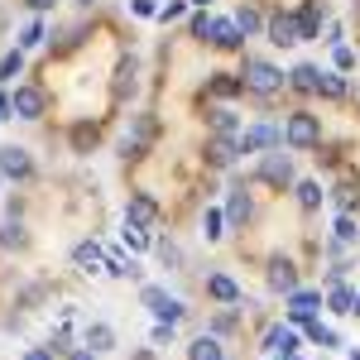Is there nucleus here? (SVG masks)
I'll return each mask as SVG.
<instances>
[{"mask_svg":"<svg viewBox=\"0 0 360 360\" xmlns=\"http://www.w3.org/2000/svg\"><path fill=\"white\" fill-rule=\"evenodd\" d=\"M0 245H10V250H15V245H25V226H15V221H10V226H0Z\"/></svg>","mask_w":360,"mask_h":360,"instance_id":"393cba45","label":"nucleus"},{"mask_svg":"<svg viewBox=\"0 0 360 360\" xmlns=\"http://www.w3.org/2000/svg\"><path fill=\"white\" fill-rule=\"evenodd\" d=\"M159 217V207H154V197H144V193H135L130 197V207H125V221H135V226H149Z\"/></svg>","mask_w":360,"mask_h":360,"instance_id":"9d476101","label":"nucleus"},{"mask_svg":"<svg viewBox=\"0 0 360 360\" xmlns=\"http://www.w3.org/2000/svg\"><path fill=\"white\" fill-rule=\"evenodd\" d=\"M259 178H264V183H274V188L293 183V159H288V154H264V164H259Z\"/></svg>","mask_w":360,"mask_h":360,"instance_id":"423d86ee","label":"nucleus"},{"mask_svg":"<svg viewBox=\"0 0 360 360\" xmlns=\"http://www.w3.org/2000/svg\"><path fill=\"white\" fill-rule=\"evenodd\" d=\"M356 312H360V293H356Z\"/></svg>","mask_w":360,"mask_h":360,"instance_id":"c03bdc74","label":"nucleus"},{"mask_svg":"<svg viewBox=\"0 0 360 360\" xmlns=\"http://www.w3.org/2000/svg\"><path fill=\"white\" fill-rule=\"evenodd\" d=\"M322 96H346V82L336 77V72H322V86H317Z\"/></svg>","mask_w":360,"mask_h":360,"instance_id":"bb28decb","label":"nucleus"},{"mask_svg":"<svg viewBox=\"0 0 360 360\" xmlns=\"http://www.w3.org/2000/svg\"><path fill=\"white\" fill-rule=\"evenodd\" d=\"M298 202H303L307 212H312V207H322V188H317V183H298Z\"/></svg>","mask_w":360,"mask_h":360,"instance_id":"5701e85b","label":"nucleus"},{"mask_svg":"<svg viewBox=\"0 0 360 360\" xmlns=\"http://www.w3.org/2000/svg\"><path fill=\"white\" fill-rule=\"evenodd\" d=\"M44 106H49V96L39 86H15V96H10V111L20 115V120H39Z\"/></svg>","mask_w":360,"mask_h":360,"instance_id":"20e7f679","label":"nucleus"},{"mask_svg":"<svg viewBox=\"0 0 360 360\" xmlns=\"http://www.w3.org/2000/svg\"><path fill=\"white\" fill-rule=\"evenodd\" d=\"M29 10H49V5H53V0H25Z\"/></svg>","mask_w":360,"mask_h":360,"instance_id":"a19ab883","label":"nucleus"},{"mask_svg":"<svg viewBox=\"0 0 360 360\" xmlns=\"http://www.w3.org/2000/svg\"><path fill=\"white\" fill-rule=\"evenodd\" d=\"M293 86H298V91H317V86H322V72H317V68H298V72H293Z\"/></svg>","mask_w":360,"mask_h":360,"instance_id":"412c9836","label":"nucleus"},{"mask_svg":"<svg viewBox=\"0 0 360 360\" xmlns=\"http://www.w3.org/2000/svg\"><path fill=\"white\" fill-rule=\"evenodd\" d=\"M288 317L293 322H312L317 317V293H293L288 298Z\"/></svg>","mask_w":360,"mask_h":360,"instance_id":"2eb2a0df","label":"nucleus"},{"mask_svg":"<svg viewBox=\"0 0 360 360\" xmlns=\"http://www.w3.org/2000/svg\"><path fill=\"white\" fill-rule=\"evenodd\" d=\"M245 86L250 91H259V96H269V91H278L283 86V72H278L274 63H264V58H245Z\"/></svg>","mask_w":360,"mask_h":360,"instance_id":"f257e3e1","label":"nucleus"},{"mask_svg":"<svg viewBox=\"0 0 360 360\" xmlns=\"http://www.w3.org/2000/svg\"><path fill=\"white\" fill-rule=\"evenodd\" d=\"M20 44H25V49H39V44H44V25H29L25 34H20Z\"/></svg>","mask_w":360,"mask_h":360,"instance_id":"2f4dec72","label":"nucleus"},{"mask_svg":"<svg viewBox=\"0 0 360 360\" xmlns=\"http://www.w3.org/2000/svg\"><path fill=\"white\" fill-rule=\"evenodd\" d=\"M336 68H356V53L351 49H336Z\"/></svg>","mask_w":360,"mask_h":360,"instance_id":"4c0bfd02","label":"nucleus"},{"mask_svg":"<svg viewBox=\"0 0 360 360\" xmlns=\"http://www.w3.org/2000/svg\"><path fill=\"white\" fill-rule=\"evenodd\" d=\"M226 212H231V221H236V226H245L255 207H250V197H245V193H231V207H226Z\"/></svg>","mask_w":360,"mask_h":360,"instance_id":"aec40b11","label":"nucleus"},{"mask_svg":"<svg viewBox=\"0 0 360 360\" xmlns=\"http://www.w3.org/2000/svg\"><path fill=\"white\" fill-rule=\"evenodd\" d=\"M20 68H25V53H5V58H0V77H10V82H15V77H20Z\"/></svg>","mask_w":360,"mask_h":360,"instance_id":"b1692460","label":"nucleus"},{"mask_svg":"<svg viewBox=\"0 0 360 360\" xmlns=\"http://www.w3.org/2000/svg\"><path fill=\"white\" fill-rule=\"evenodd\" d=\"M356 236H360V231H356V221H351V217H341V221H336V240H341V245H351Z\"/></svg>","mask_w":360,"mask_h":360,"instance_id":"c756f323","label":"nucleus"},{"mask_svg":"<svg viewBox=\"0 0 360 360\" xmlns=\"http://www.w3.org/2000/svg\"><path fill=\"white\" fill-rule=\"evenodd\" d=\"M283 139H288L293 149H312V144L322 139V125H317V115L293 111V115H288V125H283Z\"/></svg>","mask_w":360,"mask_h":360,"instance_id":"f03ea898","label":"nucleus"},{"mask_svg":"<svg viewBox=\"0 0 360 360\" xmlns=\"http://www.w3.org/2000/svg\"><path fill=\"white\" fill-rule=\"evenodd\" d=\"M0 173H5V178H29V154L20 144H5V149H0Z\"/></svg>","mask_w":360,"mask_h":360,"instance_id":"6e6552de","label":"nucleus"},{"mask_svg":"<svg viewBox=\"0 0 360 360\" xmlns=\"http://www.w3.org/2000/svg\"><path fill=\"white\" fill-rule=\"evenodd\" d=\"M139 298H144V307H149L159 322H178V317H183V303H178V298H168L159 283H144V293H139Z\"/></svg>","mask_w":360,"mask_h":360,"instance_id":"7ed1b4c3","label":"nucleus"},{"mask_svg":"<svg viewBox=\"0 0 360 360\" xmlns=\"http://www.w3.org/2000/svg\"><path fill=\"white\" fill-rule=\"evenodd\" d=\"M212 125H217L221 135H231V130H236V111H212Z\"/></svg>","mask_w":360,"mask_h":360,"instance_id":"7c9ffc66","label":"nucleus"},{"mask_svg":"<svg viewBox=\"0 0 360 360\" xmlns=\"http://www.w3.org/2000/svg\"><path fill=\"white\" fill-rule=\"evenodd\" d=\"M269 44H278V49L303 44V29H298V20H293V15H274V20H269Z\"/></svg>","mask_w":360,"mask_h":360,"instance_id":"0eeeda50","label":"nucleus"},{"mask_svg":"<svg viewBox=\"0 0 360 360\" xmlns=\"http://www.w3.org/2000/svg\"><path fill=\"white\" fill-rule=\"evenodd\" d=\"M68 360H96V351H91V346H82V351H72Z\"/></svg>","mask_w":360,"mask_h":360,"instance_id":"ea45409f","label":"nucleus"},{"mask_svg":"<svg viewBox=\"0 0 360 360\" xmlns=\"http://www.w3.org/2000/svg\"><path fill=\"white\" fill-rule=\"evenodd\" d=\"M307 332H312V341H317V346H336V332H327V327H322V322H312V327H307Z\"/></svg>","mask_w":360,"mask_h":360,"instance_id":"473e14b6","label":"nucleus"},{"mask_svg":"<svg viewBox=\"0 0 360 360\" xmlns=\"http://www.w3.org/2000/svg\"><path fill=\"white\" fill-rule=\"evenodd\" d=\"M207 293H212L217 303H236V298H240L236 278H226V274H212V278H207Z\"/></svg>","mask_w":360,"mask_h":360,"instance_id":"f3484780","label":"nucleus"},{"mask_svg":"<svg viewBox=\"0 0 360 360\" xmlns=\"http://www.w3.org/2000/svg\"><path fill=\"white\" fill-rule=\"evenodd\" d=\"M82 5H91V0H82Z\"/></svg>","mask_w":360,"mask_h":360,"instance_id":"49530a36","label":"nucleus"},{"mask_svg":"<svg viewBox=\"0 0 360 360\" xmlns=\"http://www.w3.org/2000/svg\"><path fill=\"white\" fill-rule=\"evenodd\" d=\"M236 25H240V34H255V29H259V15H255L250 5H240V10H236Z\"/></svg>","mask_w":360,"mask_h":360,"instance_id":"a878e982","label":"nucleus"},{"mask_svg":"<svg viewBox=\"0 0 360 360\" xmlns=\"http://www.w3.org/2000/svg\"><path fill=\"white\" fill-rule=\"evenodd\" d=\"M236 154H240V144H236V139H212V149H207V164L231 168V164H236Z\"/></svg>","mask_w":360,"mask_h":360,"instance_id":"ddd939ff","label":"nucleus"},{"mask_svg":"<svg viewBox=\"0 0 360 360\" xmlns=\"http://www.w3.org/2000/svg\"><path fill=\"white\" fill-rule=\"evenodd\" d=\"M332 202L341 207V212H351V207H356V188H351V183H341V188L332 193Z\"/></svg>","mask_w":360,"mask_h":360,"instance_id":"c85d7f7f","label":"nucleus"},{"mask_svg":"<svg viewBox=\"0 0 360 360\" xmlns=\"http://www.w3.org/2000/svg\"><path fill=\"white\" fill-rule=\"evenodd\" d=\"M264 351H283V356H293V351H298V332H293V327H269V336H264Z\"/></svg>","mask_w":360,"mask_h":360,"instance_id":"f8f14e48","label":"nucleus"},{"mask_svg":"<svg viewBox=\"0 0 360 360\" xmlns=\"http://www.w3.org/2000/svg\"><path fill=\"white\" fill-rule=\"evenodd\" d=\"M178 15H183V0H168L164 10H159V20H164V25H168V20H178Z\"/></svg>","mask_w":360,"mask_h":360,"instance_id":"c9c22d12","label":"nucleus"},{"mask_svg":"<svg viewBox=\"0 0 360 360\" xmlns=\"http://www.w3.org/2000/svg\"><path fill=\"white\" fill-rule=\"evenodd\" d=\"M25 360H53V346H34Z\"/></svg>","mask_w":360,"mask_h":360,"instance_id":"58836bf2","label":"nucleus"},{"mask_svg":"<svg viewBox=\"0 0 360 360\" xmlns=\"http://www.w3.org/2000/svg\"><path fill=\"white\" fill-rule=\"evenodd\" d=\"M188 360H226V351L217 336H197L193 346H188Z\"/></svg>","mask_w":360,"mask_h":360,"instance_id":"dca6fc26","label":"nucleus"},{"mask_svg":"<svg viewBox=\"0 0 360 360\" xmlns=\"http://www.w3.org/2000/svg\"><path fill=\"white\" fill-rule=\"evenodd\" d=\"M101 259H106V250L96 245V240H82V245L72 250V264H77L82 274H96V269H101Z\"/></svg>","mask_w":360,"mask_h":360,"instance_id":"1a4fd4ad","label":"nucleus"},{"mask_svg":"<svg viewBox=\"0 0 360 360\" xmlns=\"http://www.w3.org/2000/svg\"><path fill=\"white\" fill-rule=\"evenodd\" d=\"M351 360H360V351H351Z\"/></svg>","mask_w":360,"mask_h":360,"instance_id":"37998d69","label":"nucleus"},{"mask_svg":"<svg viewBox=\"0 0 360 360\" xmlns=\"http://www.w3.org/2000/svg\"><path fill=\"white\" fill-rule=\"evenodd\" d=\"M269 283L283 288V293H293V288H298V269H293L288 259H274V264H269Z\"/></svg>","mask_w":360,"mask_h":360,"instance_id":"4468645a","label":"nucleus"},{"mask_svg":"<svg viewBox=\"0 0 360 360\" xmlns=\"http://www.w3.org/2000/svg\"><path fill=\"white\" fill-rule=\"evenodd\" d=\"M125 245H130V250H144V245H149V236H144V226L125 221Z\"/></svg>","mask_w":360,"mask_h":360,"instance_id":"cd10ccee","label":"nucleus"},{"mask_svg":"<svg viewBox=\"0 0 360 360\" xmlns=\"http://www.w3.org/2000/svg\"><path fill=\"white\" fill-rule=\"evenodd\" d=\"M130 10H135V15H159V10H154V0H130Z\"/></svg>","mask_w":360,"mask_h":360,"instance_id":"e433bc0d","label":"nucleus"},{"mask_svg":"<svg viewBox=\"0 0 360 360\" xmlns=\"http://www.w3.org/2000/svg\"><path fill=\"white\" fill-rule=\"evenodd\" d=\"M193 5H207V0H193Z\"/></svg>","mask_w":360,"mask_h":360,"instance_id":"a18cd8bd","label":"nucleus"},{"mask_svg":"<svg viewBox=\"0 0 360 360\" xmlns=\"http://www.w3.org/2000/svg\"><path fill=\"white\" fill-rule=\"evenodd\" d=\"M240 39H245V34H240L236 20H212V44H217V49H240Z\"/></svg>","mask_w":360,"mask_h":360,"instance_id":"9b49d317","label":"nucleus"},{"mask_svg":"<svg viewBox=\"0 0 360 360\" xmlns=\"http://www.w3.org/2000/svg\"><path fill=\"white\" fill-rule=\"evenodd\" d=\"M86 346L101 356V351H111V346H115V332L106 327V322H96V327H86Z\"/></svg>","mask_w":360,"mask_h":360,"instance_id":"a211bd4d","label":"nucleus"},{"mask_svg":"<svg viewBox=\"0 0 360 360\" xmlns=\"http://www.w3.org/2000/svg\"><path fill=\"white\" fill-rule=\"evenodd\" d=\"M327 307H332V312H356V293H351V288H341V283H332Z\"/></svg>","mask_w":360,"mask_h":360,"instance_id":"6ab92c4d","label":"nucleus"},{"mask_svg":"<svg viewBox=\"0 0 360 360\" xmlns=\"http://www.w3.org/2000/svg\"><path fill=\"white\" fill-rule=\"evenodd\" d=\"M236 144H240V154H255V149H278V144H283V130H278V125H255V130H245Z\"/></svg>","mask_w":360,"mask_h":360,"instance_id":"39448f33","label":"nucleus"},{"mask_svg":"<svg viewBox=\"0 0 360 360\" xmlns=\"http://www.w3.org/2000/svg\"><path fill=\"white\" fill-rule=\"evenodd\" d=\"M202 236H207V240H221V212H217V207H207V217H202Z\"/></svg>","mask_w":360,"mask_h":360,"instance_id":"4be33fe9","label":"nucleus"},{"mask_svg":"<svg viewBox=\"0 0 360 360\" xmlns=\"http://www.w3.org/2000/svg\"><path fill=\"white\" fill-rule=\"evenodd\" d=\"M5 111H10V101H5V96H0V115H5Z\"/></svg>","mask_w":360,"mask_h":360,"instance_id":"79ce46f5","label":"nucleus"},{"mask_svg":"<svg viewBox=\"0 0 360 360\" xmlns=\"http://www.w3.org/2000/svg\"><path fill=\"white\" fill-rule=\"evenodd\" d=\"M193 39H212V20H207V15H197V20H193Z\"/></svg>","mask_w":360,"mask_h":360,"instance_id":"f704fd0d","label":"nucleus"},{"mask_svg":"<svg viewBox=\"0 0 360 360\" xmlns=\"http://www.w3.org/2000/svg\"><path fill=\"white\" fill-rule=\"evenodd\" d=\"M115 91H135V63H130V68H120V82H115Z\"/></svg>","mask_w":360,"mask_h":360,"instance_id":"72a5a7b5","label":"nucleus"}]
</instances>
